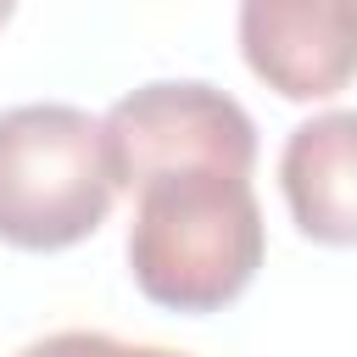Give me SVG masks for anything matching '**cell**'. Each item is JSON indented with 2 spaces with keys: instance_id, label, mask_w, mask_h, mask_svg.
<instances>
[{
  "instance_id": "1",
  "label": "cell",
  "mask_w": 357,
  "mask_h": 357,
  "mask_svg": "<svg viewBox=\"0 0 357 357\" xmlns=\"http://www.w3.org/2000/svg\"><path fill=\"white\" fill-rule=\"evenodd\" d=\"M268 251L262 206L245 173L173 167L134 184L128 273L167 312H223L245 296Z\"/></svg>"
},
{
  "instance_id": "6",
  "label": "cell",
  "mask_w": 357,
  "mask_h": 357,
  "mask_svg": "<svg viewBox=\"0 0 357 357\" xmlns=\"http://www.w3.org/2000/svg\"><path fill=\"white\" fill-rule=\"evenodd\" d=\"M106 340L112 335H100V329H61V335H45V340L22 346L17 357H100Z\"/></svg>"
},
{
  "instance_id": "5",
  "label": "cell",
  "mask_w": 357,
  "mask_h": 357,
  "mask_svg": "<svg viewBox=\"0 0 357 357\" xmlns=\"http://www.w3.org/2000/svg\"><path fill=\"white\" fill-rule=\"evenodd\" d=\"M290 223L318 245H357V112H318L279 151Z\"/></svg>"
},
{
  "instance_id": "8",
  "label": "cell",
  "mask_w": 357,
  "mask_h": 357,
  "mask_svg": "<svg viewBox=\"0 0 357 357\" xmlns=\"http://www.w3.org/2000/svg\"><path fill=\"white\" fill-rule=\"evenodd\" d=\"M11 11H17V0H0V28L11 22Z\"/></svg>"
},
{
  "instance_id": "2",
  "label": "cell",
  "mask_w": 357,
  "mask_h": 357,
  "mask_svg": "<svg viewBox=\"0 0 357 357\" xmlns=\"http://www.w3.org/2000/svg\"><path fill=\"white\" fill-rule=\"evenodd\" d=\"M117 201L106 128L84 106L28 100L0 112V245L67 251Z\"/></svg>"
},
{
  "instance_id": "3",
  "label": "cell",
  "mask_w": 357,
  "mask_h": 357,
  "mask_svg": "<svg viewBox=\"0 0 357 357\" xmlns=\"http://www.w3.org/2000/svg\"><path fill=\"white\" fill-rule=\"evenodd\" d=\"M106 156L117 190H134L151 173L173 167H223L245 173L257 167V123L245 106L201 78H156L123 95L106 117Z\"/></svg>"
},
{
  "instance_id": "4",
  "label": "cell",
  "mask_w": 357,
  "mask_h": 357,
  "mask_svg": "<svg viewBox=\"0 0 357 357\" xmlns=\"http://www.w3.org/2000/svg\"><path fill=\"white\" fill-rule=\"evenodd\" d=\"M240 56L284 100H329L357 78V0H240Z\"/></svg>"
},
{
  "instance_id": "7",
  "label": "cell",
  "mask_w": 357,
  "mask_h": 357,
  "mask_svg": "<svg viewBox=\"0 0 357 357\" xmlns=\"http://www.w3.org/2000/svg\"><path fill=\"white\" fill-rule=\"evenodd\" d=\"M100 357H190V351H173V346H123V340H106Z\"/></svg>"
}]
</instances>
